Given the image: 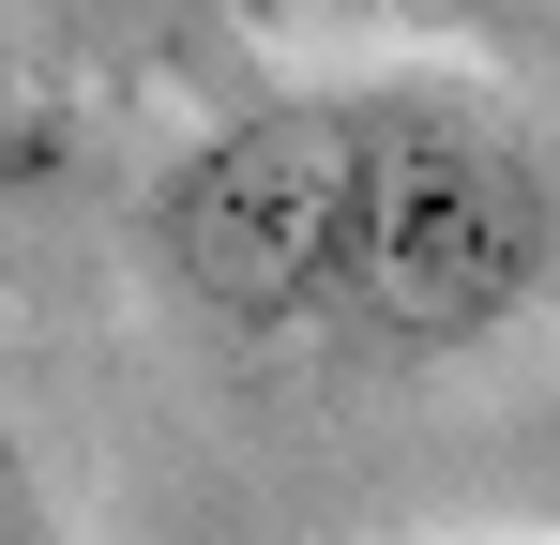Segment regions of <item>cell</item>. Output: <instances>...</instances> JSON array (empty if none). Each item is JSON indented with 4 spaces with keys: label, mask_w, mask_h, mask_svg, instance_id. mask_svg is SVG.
<instances>
[{
    "label": "cell",
    "mask_w": 560,
    "mask_h": 545,
    "mask_svg": "<svg viewBox=\"0 0 560 545\" xmlns=\"http://www.w3.org/2000/svg\"><path fill=\"white\" fill-rule=\"evenodd\" d=\"M349 167H364V91H273V106L212 121L152 197L167 288L228 334H334Z\"/></svg>",
    "instance_id": "2"
},
{
    "label": "cell",
    "mask_w": 560,
    "mask_h": 545,
    "mask_svg": "<svg viewBox=\"0 0 560 545\" xmlns=\"http://www.w3.org/2000/svg\"><path fill=\"white\" fill-rule=\"evenodd\" d=\"M0 545H61V500H46V469L15 454V425H0Z\"/></svg>",
    "instance_id": "3"
},
{
    "label": "cell",
    "mask_w": 560,
    "mask_h": 545,
    "mask_svg": "<svg viewBox=\"0 0 560 545\" xmlns=\"http://www.w3.org/2000/svg\"><path fill=\"white\" fill-rule=\"evenodd\" d=\"M530 545H560V531H530Z\"/></svg>",
    "instance_id": "4"
},
{
    "label": "cell",
    "mask_w": 560,
    "mask_h": 545,
    "mask_svg": "<svg viewBox=\"0 0 560 545\" xmlns=\"http://www.w3.org/2000/svg\"><path fill=\"white\" fill-rule=\"evenodd\" d=\"M546 288H560V152L469 91H364L334 334L394 363H455L500 349Z\"/></svg>",
    "instance_id": "1"
}]
</instances>
